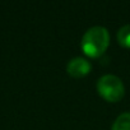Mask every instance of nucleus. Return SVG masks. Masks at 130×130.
Returning <instances> with one entry per match:
<instances>
[{
    "instance_id": "1",
    "label": "nucleus",
    "mask_w": 130,
    "mask_h": 130,
    "mask_svg": "<svg viewBox=\"0 0 130 130\" xmlns=\"http://www.w3.org/2000/svg\"><path fill=\"white\" fill-rule=\"evenodd\" d=\"M110 46V33L102 26H94L86 31L82 37L80 47L86 56L96 59L102 56Z\"/></svg>"
},
{
    "instance_id": "4",
    "label": "nucleus",
    "mask_w": 130,
    "mask_h": 130,
    "mask_svg": "<svg viewBox=\"0 0 130 130\" xmlns=\"http://www.w3.org/2000/svg\"><path fill=\"white\" fill-rule=\"evenodd\" d=\"M117 42L124 48H130V24L122 26L116 35Z\"/></svg>"
},
{
    "instance_id": "3",
    "label": "nucleus",
    "mask_w": 130,
    "mask_h": 130,
    "mask_svg": "<svg viewBox=\"0 0 130 130\" xmlns=\"http://www.w3.org/2000/svg\"><path fill=\"white\" fill-rule=\"evenodd\" d=\"M91 70H92L91 62L87 59L79 57V56L73 57L67 65V73L75 79H79V78L88 75L91 73Z\"/></svg>"
},
{
    "instance_id": "2",
    "label": "nucleus",
    "mask_w": 130,
    "mask_h": 130,
    "mask_svg": "<svg viewBox=\"0 0 130 130\" xmlns=\"http://www.w3.org/2000/svg\"><path fill=\"white\" fill-rule=\"evenodd\" d=\"M97 92L98 94L107 102L115 103L122 100L125 94V86L122 80L112 74L102 75L97 80Z\"/></svg>"
},
{
    "instance_id": "5",
    "label": "nucleus",
    "mask_w": 130,
    "mask_h": 130,
    "mask_svg": "<svg viewBox=\"0 0 130 130\" xmlns=\"http://www.w3.org/2000/svg\"><path fill=\"white\" fill-rule=\"evenodd\" d=\"M111 130H130V112H124L116 117Z\"/></svg>"
}]
</instances>
